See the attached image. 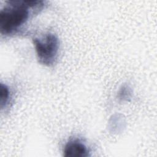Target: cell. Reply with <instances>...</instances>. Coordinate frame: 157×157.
<instances>
[{"label": "cell", "mask_w": 157, "mask_h": 157, "mask_svg": "<svg viewBox=\"0 0 157 157\" xmlns=\"http://www.w3.org/2000/svg\"><path fill=\"white\" fill-rule=\"evenodd\" d=\"M0 11V30L9 34L17 30L29 17V10H39L44 6V1L37 0H10Z\"/></svg>", "instance_id": "cell-1"}, {"label": "cell", "mask_w": 157, "mask_h": 157, "mask_svg": "<svg viewBox=\"0 0 157 157\" xmlns=\"http://www.w3.org/2000/svg\"><path fill=\"white\" fill-rule=\"evenodd\" d=\"M33 44L39 63L47 66L52 64L59 49L57 37L53 34L48 33L42 38L33 39Z\"/></svg>", "instance_id": "cell-2"}, {"label": "cell", "mask_w": 157, "mask_h": 157, "mask_svg": "<svg viewBox=\"0 0 157 157\" xmlns=\"http://www.w3.org/2000/svg\"><path fill=\"white\" fill-rule=\"evenodd\" d=\"M65 157H85L88 156L86 147L79 140L74 139L69 141L64 147Z\"/></svg>", "instance_id": "cell-3"}, {"label": "cell", "mask_w": 157, "mask_h": 157, "mask_svg": "<svg viewBox=\"0 0 157 157\" xmlns=\"http://www.w3.org/2000/svg\"><path fill=\"white\" fill-rule=\"evenodd\" d=\"M0 93H1V100H0V103H1V107L3 108L7 104V102L9 100V88L6 85H4L3 83H1V87H0Z\"/></svg>", "instance_id": "cell-4"}]
</instances>
